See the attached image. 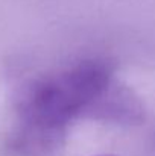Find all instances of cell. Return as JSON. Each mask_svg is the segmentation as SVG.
Listing matches in <instances>:
<instances>
[{"instance_id": "6da1fadb", "label": "cell", "mask_w": 155, "mask_h": 156, "mask_svg": "<svg viewBox=\"0 0 155 156\" xmlns=\"http://www.w3.org/2000/svg\"><path fill=\"white\" fill-rule=\"evenodd\" d=\"M114 67L105 59H87L26 85L18 97L23 121L20 147L35 156L52 155L68 123L88 117L114 82Z\"/></svg>"}, {"instance_id": "7a4b0ae2", "label": "cell", "mask_w": 155, "mask_h": 156, "mask_svg": "<svg viewBox=\"0 0 155 156\" xmlns=\"http://www.w3.org/2000/svg\"><path fill=\"white\" fill-rule=\"evenodd\" d=\"M101 156H106V155H101Z\"/></svg>"}]
</instances>
